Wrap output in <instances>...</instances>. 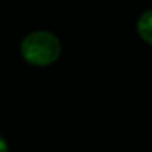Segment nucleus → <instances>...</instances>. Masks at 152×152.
<instances>
[{"mask_svg": "<svg viewBox=\"0 0 152 152\" xmlns=\"http://www.w3.org/2000/svg\"><path fill=\"white\" fill-rule=\"evenodd\" d=\"M21 56L33 66H49L61 54V41L51 31H33L21 41Z\"/></svg>", "mask_w": 152, "mask_h": 152, "instance_id": "obj_1", "label": "nucleus"}, {"mask_svg": "<svg viewBox=\"0 0 152 152\" xmlns=\"http://www.w3.org/2000/svg\"><path fill=\"white\" fill-rule=\"evenodd\" d=\"M137 33L145 43L152 44V10H147L137 20Z\"/></svg>", "mask_w": 152, "mask_h": 152, "instance_id": "obj_2", "label": "nucleus"}, {"mask_svg": "<svg viewBox=\"0 0 152 152\" xmlns=\"http://www.w3.org/2000/svg\"><path fill=\"white\" fill-rule=\"evenodd\" d=\"M0 152H8V144L2 136H0Z\"/></svg>", "mask_w": 152, "mask_h": 152, "instance_id": "obj_3", "label": "nucleus"}]
</instances>
